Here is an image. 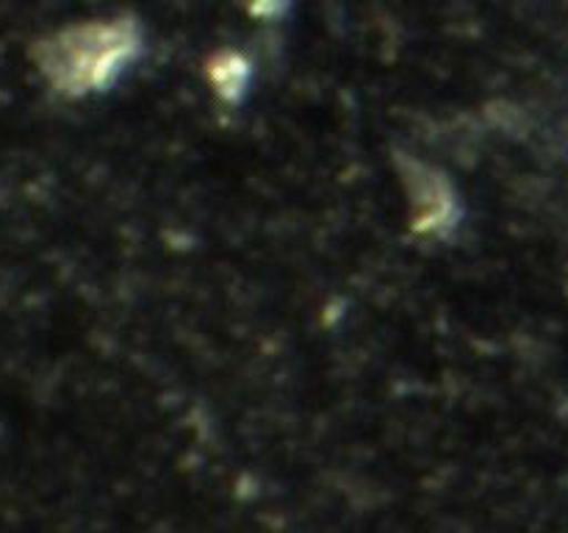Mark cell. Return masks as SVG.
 <instances>
[{"label": "cell", "mask_w": 568, "mask_h": 533, "mask_svg": "<svg viewBox=\"0 0 568 533\" xmlns=\"http://www.w3.org/2000/svg\"><path fill=\"white\" fill-rule=\"evenodd\" d=\"M133 50L136 39L120 28H78L44 44L39 70L59 92H100L125 70Z\"/></svg>", "instance_id": "obj_1"}, {"label": "cell", "mask_w": 568, "mask_h": 533, "mask_svg": "<svg viewBox=\"0 0 568 533\" xmlns=\"http://www.w3.org/2000/svg\"><path fill=\"white\" fill-rule=\"evenodd\" d=\"M214 87L222 98H239V92H244V83H247V67L242 61H233V64H225L220 61V67H214Z\"/></svg>", "instance_id": "obj_2"}]
</instances>
